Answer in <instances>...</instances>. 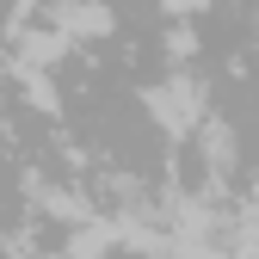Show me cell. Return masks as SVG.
<instances>
[{
	"mask_svg": "<svg viewBox=\"0 0 259 259\" xmlns=\"http://www.w3.org/2000/svg\"><path fill=\"white\" fill-rule=\"evenodd\" d=\"M148 111L160 117V130L185 136V130H198V117H204V87L191 80V74H173V80H160L148 93Z\"/></svg>",
	"mask_w": 259,
	"mask_h": 259,
	"instance_id": "cell-1",
	"label": "cell"
},
{
	"mask_svg": "<svg viewBox=\"0 0 259 259\" xmlns=\"http://www.w3.org/2000/svg\"><path fill=\"white\" fill-rule=\"evenodd\" d=\"M117 19H111V7H99V0H62V7H56V31H62V37H105V31H111Z\"/></svg>",
	"mask_w": 259,
	"mask_h": 259,
	"instance_id": "cell-2",
	"label": "cell"
},
{
	"mask_svg": "<svg viewBox=\"0 0 259 259\" xmlns=\"http://www.w3.org/2000/svg\"><path fill=\"white\" fill-rule=\"evenodd\" d=\"M167 50H173V56H191V50H198V37H191V31H173Z\"/></svg>",
	"mask_w": 259,
	"mask_h": 259,
	"instance_id": "cell-3",
	"label": "cell"
},
{
	"mask_svg": "<svg viewBox=\"0 0 259 259\" xmlns=\"http://www.w3.org/2000/svg\"><path fill=\"white\" fill-rule=\"evenodd\" d=\"M160 7H167V13H179V19H185V13H198V7H210V0H160Z\"/></svg>",
	"mask_w": 259,
	"mask_h": 259,
	"instance_id": "cell-4",
	"label": "cell"
}]
</instances>
